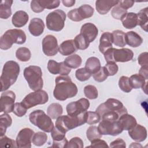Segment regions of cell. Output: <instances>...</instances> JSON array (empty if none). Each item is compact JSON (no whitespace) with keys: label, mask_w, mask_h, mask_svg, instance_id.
Wrapping results in <instances>:
<instances>
[{"label":"cell","mask_w":148,"mask_h":148,"mask_svg":"<svg viewBox=\"0 0 148 148\" xmlns=\"http://www.w3.org/2000/svg\"><path fill=\"white\" fill-rule=\"evenodd\" d=\"M56 86L53 91L54 98L58 101H65L75 97L78 91L76 85L67 75L59 76L55 79Z\"/></svg>","instance_id":"obj_1"},{"label":"cell","mask_w":148,"mask_h":148,"mask_svg":"<svg viewBox=\"0 0 148 148\" xmlns=\"http://www.w3.org/2000/svg\"><path fill=\"white\" fill-rule=\"evenodd\" d=\"M20 73V66L14 61H8L5 63L0 77L1 91L7 90L17 80Z\"/></svg>","instance_id":"obj_2"},{"label":"cell","mask_w":148,"mask_h":148,"mask_svg":"<svg viewBox=\"0 0 148 148\" xmlns=\"http://www.w3.org/2000/svg\"><path fill=\"white\" fill-rule=\"evenodd\" d=\"M86 112L77 115L60 116L57 119L55 126L66 133L86 123Z\"/></svg>","instance_id":"obj_3"},{"label":"cell","mask_w":148,"mask_h":148,"mask_svg":"<svg viewBox=\"0 0 148 148\" xmlns=\"http://www.w3.org/2000/svg\"><path fill=\"white\" fill-rule=\"evenodd\" d=\"M25 32L20 29H11L6 31L0 39V48L2 50H8L13 43L22 45L26 41Z\"/></svg>","instance_id":"obj_4"},{"label":"cell","mask_w":148,"mask_h":148,"mask_svg":"<svg viewBox=\"0 0 148 148\" xmlns=\"http://www.w3.org/2000/svg\"><path fill=\"white\" fill-rule=\"evenodd\" d=\"M23 75L32 90L35 91L42 88L43 86L42 72L39 66L30 65L26 67L24 70Z\"/></svg>","instance_id":"obj_5"},{"label":"cell","mask_w":148,"mask_h":148,"mask_svg":"<svg viewBox=\"0 0 148 148\" xmlns=\"http://www.w3.org/2000/svg\"><path fill=\"white\" fill-rule=\"evenodd\" d=\"M30 122L46 132H51L54 127L51 117L42 110H35L29 115Z\"/></svg>","instance_id":"obj_6"},{"label":"cell","mask_w":148,"mask_h":148,"mask_svg":"<svg viewBox=\"0 0 148 148\" xmlns=\"http://www.w3.org/2000/svg\"><path fill=\"white\" fill-rule=\"evenodd\" d=\"M103 54L105 59L107 62H125L131 61L134 57L133 51L131 49L127 48L117 49L112 47L108 49Z\"/></svg>","instance_id":"obj_7"},{"label":"cell","mask_w":148,"mask_h":148,"mask_svg":"<svg viewBox=\"0 0 148 148\" xmlns=\"http://www.w3.org/2000/svg\"><path fill=\"white\" fill-rule=\"evenodd\" d=\"M66 14L63 10H55L47 16L46 18V27L50 31L59 32L63 29Z\"/></svg>","instance_id":"obj_8"},{"label":"cell","mask_w":148,"mask_h":148,"mask_svg":"<svg viewBox=\"0 0 148 148\" xmlns=\"http://www.w3.org/2000/svg\"><path fill=\"white\" fill-rule=\"evenodd\" d=\"M48 100L47 93L44 90H39L27 95L22 100L21 103L28 109L38 105L45 104Z\"/></svg>","instance_id":"obj_9"},{"label":"cell","mask_w":148,"mask_h":148,"mask_svg":"<svg viewBox=\"0 0 148 148\" xmlns=\"http://www.w3.org/2000/svg\"><path fill=\"white\" fill-rule=\"evenodd\" d=\"M98 128L102 135L117 136L123 131L117 121H110L101 120L98 125Z\"/></svg>","instance_id":"obj_10"},{"label":"cell","mask_w":148,"mask_h":148,"mask_svg":"<svg viewBox=\"0 0 148 148\" xmlns=\"http://www.w3.org/2000/svg\"><path fill=\"white\" fill-rule=\"evenodd\" d=\"M16 95L12 91H7L2 92L1 96L0 112L9 113L13 112L14 106Z\"/></svg>","instance_id":"obj_11"},{"label":"cell","mask_w":148,"mask_h":148,"mask_svg":"<svg viewBox=\"0 0 148 148\" xmlns=\"http://www.w3.org/2000/svg\"><path fill=\"white\" fill-rule=\"evenodd\" d=\"M90 107V102L86 98H80L79 100L69 103L66 107L69 115H77L86 112Z\"/></svg>","instance_id":"obj_12"},{"label":"cell","mask_w":148,"mask_h":148,"mask_svg":"<svg viewBox=\"0 0 148 148\" xmlns=\"http://www.w3.org/2000/svg\"><path fill=\"white\" fill-rule=\"evenodd\" d=\"M57 38L51 35H46L42 40V50L47 56H54L58 51Z\"/></svg>","instance_id":"obj_13"},{"label":"cell","mask_w":148,"mask_h":148,"mask_svg":"<svg viewBox=\"0 0 148 148\" xmlns=\"http://www.w3.org/2000/svg\"><path fill=\"white\" fill-rule=\"evenodd\" d=\"M34 134V131L29 128H24L21 130L16 137L17 147H31V142Z\"/></svg>","instance_id":"obj_14"},{"label":"cell","mask_w":148,"mask_h":148,"mask_svg":"<svg viewBox=\"0 0 148 148\" xmlns=\"http://www.w3.org/2000/svg\"><path fill=\"white\" fill-rule=\"evenodd\" d=\"M47 67L49 72L53 75L59 74L61 76H66L71 71V68L66 66L64 62H57L53 60L49 61Z\"/></svg>","instance_id":"obj_15"},{"label":"cell","mask_w":148,"mask_h":148,"mask_svg":"<svg viewBox=\"0 0 148 148\" xmlns=\"http://www.w3.org/2000/svg\"><path fill=\"white\" fill-rule=\"evenodd\" d=\"M90 43L93 42L98 34L97 27L92 23H87L83 24L80 29V33Z\"/></svg>","instance_id":"obj_16"},{"label":"cell","mask_w":148,"mask_h":148,"mask_svg":"<svg viewBox=\"0 0 148 148\" xmlns=\"http://www.w3.org/2000/svg\"><path fill=\"white\" fill-rule=\"evenodd\" d=\"M128 135L132 139L140 142L146 139L147 133L145 127L136 124L133 128L128 130Z\"/></svg>","instance_id":"obj_17"},{"label":"cell","mask_w":148,"mask_h":148,"mask_svg":"<svg viewBox=\"0 0 148 148\" xmlns=\"http://www.w3.org/2000/svg\"><path fill=\"white\" fill-rule=\"evenodd\" d=\"M45 27V24L42 19L34 18L30 21L28 25V30L33 36H39L43 34Z\"/></svg>","instance_id":"obj_18"},{"label":"cell","mask_w":148,"mask_h":148,"mask_svg":"<svg viewBox=\"0 0 148 148\" xmlns=\"http://www.w3.org/2000/svg\"><path fill=\"white\" fill-rule=\"evenodd\" d=\"M118 3L119 1L114 0H97L95 2V8L99 14H105Z\"/></svg>","instance_id":"obj_19"},{"label":"cell","mask_w":148,"mask_h":148,"mask_svg":"<svg viewBox=\"0 0 148 148\" xmlns=\"http://www.w3.org/2000/svg\"><path fill=\"white\" fill-rule=\"evenodd\" d=\"M117 121L123 130L125 131H128L137 124L135 118L127 113L121 114L117 120Z\"/></svg>","instance_id":"obj_20"},{"label":"cell","mask_w":148,"mask_h":148,"mask_svg":"<svg viewBox=\"0 0 148 148\" xmlns=\"http://www.w3.org/2000/svg\"><path fill=\"white\" fill-rule=\"evenodd\" d=\"M103 104L109 110L117 112L121 114L127 113V109L124 106L123 103L118 99L109 98L103 103Z\"/></svg>","instance_id":"obj_21"},{"label":"cell","mask_w":148,"mask_h":148,"mask_svg":"<svg viewBox=\"0 0 148 148\" xmlns=\"http://www.w3.org/2000/svg\"><path fill=\"white\" fill-rule=\"evenodd\" d=\"M112 35L109 32H103L99 39V51L104 54L108 49L112 47Z\"/></svg>","instance_id":"obj_22"},{"label":"cell","mask_w":148,"mask_h":148,"mask_svg":"<svg viewBox=\"0 0 148 148\" xmlns=\"http://www.w3.org/2000/svg\"><path fill=\"white\" fill-rule=\"evenodd\" d=\"M74 40L70 39L64 41L58 47V51L62 56H70L77 51Z\"/></svg>","instance_id":"obj_23"},{"label":"cell","mask_w":148,"mask_h":148,"mask_svg":"<svg viewBox=\"0 0 148 148\" xmlns=\"http://www.w3.org/2000/svg\"><path fill=\"white\" fill-rule=\"evenodd\" d=\"M29 20L28 14L23 10H18L13 14L12 22L13 25L16 27H22L24 26Z\"/></svg>","instance_id":"obj_24"},{"label":"cell","mask_w":148,"mask_h":148,"mask_svg":"<svg viewBox=\"0 0 148 148\" xmlns=\"http://www.w3.org/2000/svg\"><path fill=\"white\" fill-rule=\"evenodd\" d=\"M126 44L132 47H139L143 42V39L136 32L128 31L125 34Z\"/></svg>","instance_id":"obj_25"},{"label":"cell","mask_w":148,"mask_h":148,"mask_svg":"<svg viewBox=\"0 0 148 148\" xmlns=\"http://www.w3.org/2000/svg\"><path fill=\"white\" fill-rule=\"evenodd\" d=\"M123 25L127 29H132L138 25L137 13L127 12L125 17L121 20Z\"/></svg>","instance_id":"obj_26"},{"label":"cell","mask_w":148,"mask_h":148,"mask_svg":"<svg viewBox=\"0 0 148 148\" xmlns=\"http://www.w3.org/2000/svg\"><path fill=\"white\" fill-rule=\"evenodd\" d=\"M101 62L99 60L95 57L88 58L85 64V68L91 74L97 72L101 68Z\"/></svg>","instance_id":"obj_27"},{"label":"cell","mask_w":148,"mask_h":148,"mask_svg":"<svg viewBox=\"0 0 148 148\" xmlns=\"http://www.w3.org/2000/svg\"><path fill=\"white\" fill-rule=\"evenodd\" d=\"M13 1L11 0H3L0 5V17L7 19L12 15L11 6Z\"/></svg>","instance_id":"obj_28"},{"label":"cell","mask_w":148,"mask_h":148,"mask_svg":"<svg viewBox=\"0 0 148 148\" xmlns=\"http://www.w3.org/2000/svg\"><path fill=\"white\" fill-rule=\"evenodd\" d=\"M62 112V107L58 103H53L50 104L47 109V114L52 119H57L58 117L61 116Z\"/></svg>","instance_id":"obj_29"},{"label":"cell","mask_w":148,"mask_h":148,"mask_svg":"<svg viewBox=\"0 0 148 148\" xmlns=\"http://www.w3.org/2000/svg\"><path fill=\"white\" fill-rule=\"evenodd\" d=\"M138 25H140L142 29L147 32L148 23V8L141 9L138 13Z\"/></svg>","instance_id":"obj_30"},{"label":"cell","mask_w":148,"mask_h":148,"mask_svg":"<svg viewBox=\"0 0 148 148\" xmlns=\"http://www.w3.org/2000/svg\"><path fill=\"white\" fill-rule=\"evenodd\" d=\"M125 33L121 30H115L112 33L113 44L119 47H123L127 44L125 40Z\"/></svg>","instance_id":"obj_31"},{"label":"cell","mask_w":148,"mask_h":148,"mask_svg":"<svg viewBox=\"0 0 148 148\" xmlns=\"http://www.w3.org/2000/svg\"><path fill=\"white\" fill-rule=\"evenodd\" d=\"M64 62L69 68L76 69L81 65L82 59L77 54H72L66 57Z\"/></svg>","instance_id":"obj_32"},{"label":"cell","mask_w":148,"mask_h":148,"mask_svg":"<svg viewBox=\"0 0 148 148\" xmlns=\"http://www.w3.org/2000/svg\"><path fill=\"white\" fill-rule=\"evenodd\" d=\"M12 119L8 113H4L0 116V134L3 136L6 133V129L12 125Z\"/></svg>","instance_id":"obj_33"},{"label":"cell","mask_w":148,"mask_h":148,"mask_svg":"<svg viewBox=\"0 0 148 148\" xmlns=\"http://www.w3.org/2000/svg\"><path fill=\"white\" fill-rule=\"evenodd\" d=\"M129 81L132 88L135 89L142 88L146 82L145 79L139 74H134L131 76Z\"/></svg>","instance_id":"obj_34"},{"label":"cell","mask_w":148,"mask_h":148,"mask_svg":"<svg viewBox=\"0 0 148 148\" xmlns=\"http://www.w3.org/2000/svg\"><path fill=\"white\" fill-rule=\"evenodd\" d=\"M77 9L79 14L82 20L91 17L92 16L94 12V8L87 4L83 5Z\"/></svg>","instance_id":"obj_35"},{"label":"cell","mask_w":148,"mask_h":148,"mask_svg":"<svg viewBox=\"0 0 148 148\" xmlns=\"http://www.w3.org/2000/svg\"><path fill=\"white\" fill-rule=\"evenodd\" d=\"M16 56L19 61L27 62L30 60L31 53L29 49L25 47H21L16 50Z\"/></svg>","instance_id":"obj_36"},{"label":"cell","mask_w":148,"mask_h":148,"mask_svg":"<svg viewBox=\"0 0 148 148\" xmlns=\"http://www.w3.org/2000/svg\"><path fill=\"white\" fill-rule=\"evenodd\" d=\"M47 140V135L43 132H37L34 134L32 142L36 146H41L43 145Z\"/></svg>","instance_id":"obj_37"},{"label":"cell","mask_w":148,"mask_h":148,"mask_svg":"<svg viewBox=\"0 0 148 148\" xmlns=\"http://www.w3.org/2000/svg\"><path fill=\"white\" fill-rule=\"evenodd\" d=\"M74 42L76 48L79 50H85L87 49L90 45V42L81 34L76 36L74 39Z\"/></svg>","instance_id":"obj_38"},{"label":"cell","mask_w":148,"mask_h":148,"mask_svg":"<svg viewBox=\"0 0 148 148\" xmlns=\"http://www.w3.org/2000/svg\"><path fill=\"white\" fill-rule=\"evenodd\" d=\"M86 136L88 140L91 142L96 139H101L102 134L99 131L98 127L93 125L88 128L86 131Z\"/></svg>","instance_id":"obj_39"},{"label":"cell","mask_w":148,"mask_h":148,"mask_svg":"<svg viewBox=\"0 0 148 148\" xmlns=\"http://www.w3.org/2000/svg\"><path fill=\"white\" fill-rule=\"evenodd\" d=\"M127 13V10L121 7L118 3L111 10V15L117 20H121Z\"/></svg>","instance_id":"obj_40"},{"label":"cell","mask_w":148,"mask_h":148,"mask_svg":"<svg viewBox=\"0 0 148 148\" xmlns=\"http://www.w3.org/2000/svg\"><path fill=\"white\" fill-rule=\"evenodd\" d=\"M84 93L85 96L90 99L97 98L98 92L97 88L92 85H87L84 88Z\"/></svg>","instance_id":"obj_41"},{"label":"cell","mask_w":148,"mask_h":148,"mask_svg":"<svg viewBox=\"0 0 148 148\" xmlns=\"http://www.w3.org/2000/svg\"><path fill=\"white\" fill-rule=\"evenodd\" d=\"M119 86L120 88L125 92H130L132 88L130 85L129 77L125 76H122L120 77L119 80Z\"/></svg>","instance_id":"obj_42"},{"label":"cell","mask_w":148,"mask_h":148,"mask_svg":"<svg viewBox=\"0 0 148 148\" xmlns=\"http://www.w3.org/2000/svg\"><path fill=\"white\" fill-rule=\"evenodd\" d=\"M75 76L78 80L84 82L90 78L91 74L85 68H82L76 71Z\"/></svg>","instance_id":"obj_43"},{"label":"cell","mask_w":148,"mask_h":148,"mask_svg":"<svg viewBox=\"0 0 148 148\" xmlns=\"http://www.w3.org/2000/svg\"><path fill=\"white\" fill-rule=\"evenodd\" d=\"M39 3L41 7L47 9H53L58 8L60 5V1L59 0L47 1V0H38Z\"/></svg>","instance_id":"obj_44"},{"label":"cell","mask_w":148,"mask_h":148,"mask_svg":"<svg viewBox=\"0 0 148 148\" xmlns=\"http://www.w3.org/2000/svg\"><path fill=\"white\" fill-rule=\"evenodd\" d=\"M101 120V117L96 112H86V123L93 125Z\"/></svg>","instance_id":"obj_45"},{"label":"cell","mask_w":148,"mask_h":148,"mask_svg":"<svg viewBox=\"0 0 148 148\" xmlns=\"http://www.w3.org/2000/svg\"><path fill=\"white\" fill-rule=\"evenodd\" d=\"M92 76L95 81L98 82H102L107 79L108 75L105 68L102 66L97 72L92 74Z\"/></svg>","instance_id":"obj_46"},{"label":"cell","mask_w":148,"mask_h":148,"mask_svg":"<svg viewBox=\"0 0 148 148\" xmlns=\"http://www.w3.org/2000/svg\"><path fill=\"white\" fill-rule=\"evenodd\" d=\"M65 134L56 126L53 127L51 131V135L53 141H60L64 139L65 138Z\"/></svg>","instance_id":"obj_47"},{"label":"cell","mask_w":148,"mask_h":148,"mask_svg":"<svg viewBox=\"0 0 148 148\" xmlns=\"http://www.w3.org/2000/svg\"><path fill=\"white\" fill-rule=\"evenodd\" d=\"M0 146L1 147H17L16 142L6 136H1Z\"/></svg>","instance_id":"obj_48"},{"label":"cell","mask_w":148,"mask_h":148,"mask_svg":"<svg viewBox=\"0 0 148 148\" xmlns=\"http://www.w3.org/2000/svg\"><path fill=\"white\" fill-rule=\"evenodd\" d=\"M27 110V109L21 102H17L14 104L13 113L18 117H22L26 114Z\"/></svg>","instance_id":"obj_49"},{"label":"cell","mask_w":148,"mask_h":148,"mask_svg":"<svg viewBox=\"0 0 148 148\" xmlns=\"http://www.w3.org/2000/svg\"><path fill=\"white\" fill-rule=\"evenodd\" d=\"M109 76H113L117 73L119 70L118 65L114 62H108L104 66Z\"/></svg>","instance_id":"obj_50"},{"label":"cell","mask_w":148,"mask_h":148,"mask_svg":"<svg viewBox=\"0 0 148 148\" xmlns=\"http://www.w3.org/2000/svg\"><path fill=\"white\" fill-rule=\"evenodd\" d=\"M83 142L79 137L72 138L68 143L66 147L68 148H82L83 147Z\"/></svg>","instance_id":"obj_51"},{"label":"cell","mask_w":148,"mask_h":148,"mask_svg":"<svg viewBox=\"0 0 148 148\" xmlns=\"http://www.w3.org/2000/svg\"><path fill=\"white\" fill-rule=\"evenodd\" d=\"M67 16L69 19H71V20H72L73 21L77 22V21H80L83 20L82 19V18L80 17V15L79 14L77 8L72 9V10H70L69 12H68Z\"/></svg>","instance_id":"obj_52"},{"label":"cell","mask_w":148,"mask_h":148,"mask_svg":"<svg viewBox=\"0 0 148 148\" xmlns=\"http://www.w3.org/2000/svg\"><path fill=\"white\" fill-rule=\"evenodd\" d=\"M88 147H108V145L106 142L100 139H96L91 142V145Z\"/></svg>","instance_id":"obj_53"},{"label":"cell","mask_w":148,"mask_h":148,"mask_svg":"<svg viewBox=\"0 0 148 148\" xmlns=\"http://www.w3.org/2000/svg\"><path fill=\"white\" fill-rule=\"evenodd\" d=\"M148 53L147 52L142 53L138 58V61L141 66L148 65Z\"/></svg>","instance_id":"obj_54"},{"label":"cell","mask_w":148,"mask_h":148,"mask_svg":"<svg viewBox=\"0 0 148 148\" xmlns=\"http://www.w3.org/2000/svg\"><path fill=\"white\" fill-rule=\"evenodd\" d=\"M31 8L35 13H40L44 10L39 3L38 0H33L31 2Z\"/></svg>","instance_id":"obj_55"},{"label":"cell","mask_w":148,"mask_h":148,"mask_svg":"<svg viewBox=\"0 0 148 148\" xmlns=\"http://www.w3.org/2000/svg\"><path fill=\"white\" fill-rule=\"evenodd\" d=\"M110 147H126V145H125V141L121 139V138H118L114 140H113V142H112L110 143Z\"/></svg>","instance_id":"obj_56"},{"label":"cell","mask_w":148,"mask_h":148,"mask_svg":"<svg viewBox=\"0 0 148 148\" xmlns=\"http://www.w3.org/2000/svg\"><path fill=\"white\" fill-rule=\"evenodd\" d=\"M68 140L66 138L64 139L60 140V141H53V144L51 147H58V148H64L66 147L68 145Z\"/></svg>","instance_id":"obj_57"},{"label":"cell","mask_w":148,"mask_h":148,"mask_svg":"<svg viewBox=\"0 0 148 148\" xmlns=\"http://www.w3.org/2000/svg\"><path fill=\"white\" fill-rule=\"evenodd\" d=\"M134 1H131V0H124V1H119L118 4L124 8L125 10H128V9L131 8L134 4Z\"/></svg>","instance_id":"obj_58"},{"label":"cell","mask_w":148,"mask_h":148,"mask_svg":"<svg viewBox=\"0 0 148 148\" xmlns=\"http://www.w3.org/2000/svg\"><path fill=\"white\" fill-rule=\"evenodd\" d=\"M139 74L142 76L145 80H147L148 79V65L142 66L140 68Z\"/></svg>","instance_id":"obj_59"},{"label":"cell","mask_w":148,"mask_h":148,"mask_svg":"<svg viewBox=\"0 0 148 148\" xmlns=\"http://www.w3.org/2000/svg\"><path fill=\"white\" fill-rule=\"evenodd\" d=\"M62 2L65 6L71 7L75 3V0H62Z\"/></svg>","instance_id":"obj_60"},{"label":"cell","mask_w":148,"mask_h":148,"mask_svg":"<svg viewBox=\"0 0 148 148\" xmlns=\"http://www.w3.org/2000/svg\"><path fill=\"white\" fill-rule=\"evenodd\" d=\"M130 147H142V145H140V144H138V143H132V144L130 146Z\"/></svg>","instance_id":"obj_61"},{"label":"cell","mask_w":148,"mask_h":148,"mask_svg":"<svg viewBox=\"0 0 148 148\" xmlns=\"http://www.w3.org/2000/svg\"><path fill=\"white\" fill-rule=\"evenodd\" d=\"M147 83V82H146V83L145 84V85L142 87V88L143 91H145V94H147V88H146Z\"/></svg>","instance_id":"obj_62"}]
</instances>
